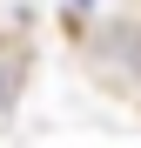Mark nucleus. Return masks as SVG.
Segmentation results:
<instances>
[{"instance_id":"f257e3e1","label":"nucleus","mask_w":141,"mask_h":148,"mask_svg":"<svg viewBox=\"0 0 141 148\" xmlns=\"http://www.w3.org/2000/svg\"><path fill=\"white\" fill-rule=\"evenodd\" d=\"M14 101V61H0V108Z\"/></svg>"},{"instance_id":"f03ea898","label":"nucleus","mask_w":141,"mask_h":148,"mask_svg":"<svg viewBox=\"0 0 141 148\" xmlns=\"http://www.w3.org/2000/svg\"><path fill=\"white\" fill-rule=\"evenodd\" d=\"M74 7H94V0H74Z\"/></svg>"}]
</instances>
